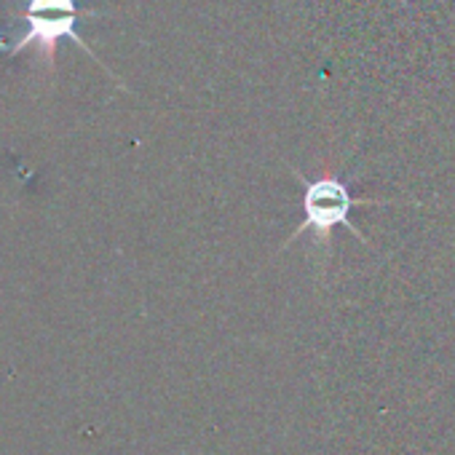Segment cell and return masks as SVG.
I'll list each match as a JSON object with an SVG mask.
<instances>
[{
    "label": "cell",
    "mask_w": 455,
    "mask_h": 455,
    "mask_svg": "<svg viewBox=\"0 0 455 455\" xmlns=\"http://www.w3.org/2000/svg\"><path fill=\"white\" fill-rule=\"evenodd\" d=\"M295 177L303 185V198H300L303 217H300V225L292 231V236L287 239L284 250L290 244H295L303 234H314V242L319 247H324L330 255L335 228H348L362 244H367V236L348 220L351 212L359 206H388V204H394L391 198H356L351 193L348 182L335 172H324L314 180H306L303 174L295 172Z\"/></svg>",
    "instance_id": "6da1fadb"
}]
</instances>
